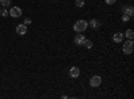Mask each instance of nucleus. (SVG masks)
<instances>
[{"mask_svg":"<svg viewBox=\"0 0 134 99\" xmlns=\"http://www.w3.org/2000/svg\"><path fill=\"white\" fill-rule=\"evenodd\" d=\"M16 34H18V35H26V34H27V26H26L24 23L16 26Z\"/></svg>","mask_w":134,"mask_h":99,"instance_id":"obj_7","label":"nucleus"},{"mask_svg":"<svg viewBox=\"0 0 134 99\" xmlns=\"http://www.w3.org/2000/svg\"><path fill=\"white\" fill-rule=\"evenodd\" d=\"M82 46H83V47H86L87 50H90V48H93V42H91V40H87V39H86V40L83 42V44H82Z\"/></svg>","mask_w":134,"mask_h":99,"instance_id":"obj_12","label":"nucleus"},{"mask_svg":"<svg viewBox=\"0 0 134 99\" xmlns=\"http://www.w3.org/2000/svg\"><path fill=\"white\" fill-rule=\"evenodd\" d=\"M100 83H102V78H100L99 75L91 76V79H90V86H91V87H99Z\"/></svg>","mask_w":134,"mask_h":99,"instance_id":"obj_3","label":"nucleus"},{"mask_svg":"<svg viewBox=\"0 0 134 99\" xmlns=\"http://www.w3.org/2000/svg\"><path fill=\"white\" fill-rule=\"evenodd\" d=\"M134 47V44H133V40H127V42H125L124 43V48H122V50H124V52L126 54V55H130V54H133V48Z\"/></svg>","mask_w":134,"mask_h":99,"instance_id":"obj_2","label":"nucleus"},{"mask_svg":"<svg viewBox=\"0 0 134 99\" xmlns=\"http://www.w3.org/2000/svg\"><path fill=\"white\" fill-rule=\"evenodd\" d=\"M124 39H125V36H124V34H122V32H115V34L113 35V40H114L115 43L124 42Z\"/></svg>","mask_w":134,"mask_h":99,"instance_id":"obj_8","label":"nucleus"},{"mask_svg":"<svg viewBox=\"0 0 134 99\" xmlns=\"http://www.w3.org/2000/svg\"><path fill=\"white\" fill-rule=\"evenodd\" d=\"M87 27H88V23H87L86 20L81 19V20L75 21V24H74V31H75V32H85V31L87 30Z\"/></svg>","mask_w":134,"mask_h":99,"instance_id":"obj_1","label":"nucleus"},{"mask_svg":"<svg viewBox=\"0 0 134 99\" xmlns=\"http://www.w3.org/2000/svg\"><path fill=\"white\" fill-rule=\"evenodd\" d=\"M122 12H124V15H127L129 18H131L134 15V8L133 5H125L122 7Z\"/></svg>","mask_w":134,"mask_h":99,"instance_id":"obj_6","label":"nucleus"},{"mask_svg":"<svg viewBox=\"0 0 134 99\" xmlns=\"http://www.w3.org/2000/svg\"><path fill=\"white\" fill-rule=\"evenodd\" d=\"M79 74H81L79 68L75 67V66L70 68V76H71V78H78V76H79Z\"/></svg>","mask_w":134,"mask_h":99,"instance_id":"obj_9","label":"nucleus"},{"mask_svg":"<svg viewBox=\"0 0 134 99\" xmlns=\"http://www.w3.org/2000/svg\"><path fill=\"white\" fill-rule=\"evenodd\" d=\"M24 24H31V19H24Z\"/></svg>","mask_w":134,"mask_h":99,"instance_id":"obj_18","label":"nucleus"},{"mask_svg":"<svg viewBox=\"0 0 134 99\" xmlns=\"http://www.w3.org/2000/svg\"><path fill=\"white\" fill-rule=\"evenodd\" d=\"M105 2H106V4L111 5V4H115V2H117V0H105Z\"/></svg>","mask_w":134,"mask_h":99,"instance_id":"obj_16","label":"nucleus"},{"mask_svg":"<svg viewBox=\"0 0 134 99\" xmlns=\"http://www.w3.org/2000/svg\"><path fill=\"white\" fill-rule=\"evenodd\" d=\"M124 36H126L127 39L133 40V38H134V31H133V30H126V32L124 34Z\"/></svg>","mask_w":134,"mask_h":99,"instance_id":"obj_11","label":"nucleus"},{"mask_svg":"<svg viewBox=\"0 0 134 99\" xmlns=\"http://www.w3.org/2000/svg\"><path fill=\"white\" fill-rule=\"evenodd\" d=\"M9 16H12V18H20L21 16V9L19 7H11L9 9Z\"/></svg>","mask_w":134,"mask_h":99,"instance_id":"obj_4","label":"nucleus"},{"mask_svg":"<svg viewBox=\"0 0 134 99\" xmlns=\"http://www.w3.org/2000/svg\"><path fill=\"white\" fill-rule=\"evenodd\" d=\"M85 0H75V5L78 7V8H82V7H85Z\"/></svg>","mask_w":134,"mask_h":99,"instance_id":"obj_13","label":"nucleus"},{"mask_svg":"<svg viewBox=\"0 0 134 99\" xmlns=\"http://www.w3.org/2000/svg\"><path fill=\"white\" fill-rule=\"evenodd\" d=\"M87 23H88V27H91L93 30H97V28L99 27V21L95 20V19H93V20H90V21H87Z\"/></svg>","mask_w":134,"mask_h":99,"instance_id":"obj_10","label":"nucleus"},{"mask_svg":"<svg viewBox=\"0 0 134 99\" xmlns=\"http://www.w3.org/2000/svg\"><path fill=\"white\" fill-rule=\"evenodd\" d=\"M85 40H86V38L82 35V32H78V35H75V38H74V43L76 46H82Z\"/></svg>","mask_w":134,"mask_h":99,"instance_id":"obj_5","label":"nucleus"},{"mask_svg":"<svg viewBox=\"0 0 134 99\" xmlns=\"http://www.w3.org/2000/svg\"><path fill=\"white\" fill-rule=\"evenodd\" d=\"M0 16H8V11H7L4 7L0 9Z\"/></svg>","mask_w":134,"mask_h":99,"instance_id":"obj_15","label":"nucleus"},{"mask_svg":"<svg viewBox=\"0 0 134 99\" xmlns=\"http://www.w3.org/2000/svg\"><path fill=\"white\" fill-rule=\"evenodd\" d=\"M0 4H2L4 8H7V7H9V4H11V0H0Z\"/></svg>","mask_w":134,"mask_h":99,"instance_id":"obj_14","label":"nucleus"},{"mask_svg":"<svg viewBox=\"0 0 134 99\" xmlns=\"http://www.w3.org/2000/svg\"><path fill=\"white\" fill-rule=\"evenodd\" d=\"M129 20H130V18L127 15H122V21H129Z\"/></svg>","mask_w":134,"mask_h":99,"instance_id":"obj_17","label":"nucleus"}]
</instances>
